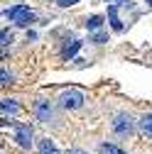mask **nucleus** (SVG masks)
<instances>
[{"label":"nucleus","instance_id":"nucleus-3","mask_svg":"<svg viewBox=\"0 0 152 154\" xmlns=\"http://www.w3.org/2000/svg\"><path fill=\"white\" fill-rule=\"evenodd\" d=\"M132 130H135V122H132L130 115L120 112V115H116V118H113V132H116L118 137H130Z\"/></svg>","mask_w":152,"mask_h":154},{"label":"nucleus","instance_id":"nucleus-16","mask_svg":"<svg viewBox=\"0 0 152 154\" xmlns=\"http://www.w3.org/2000/svg\"><path fill=\"white\" fill-rule=\"evenodd\" d=\"M93 42H96V44H103V42H106V34H96V37H93Z\"/></svg>","mask_w":152,"mask_h":154},{"label":"nucleus","instance_id":"nucleus-2","mask_svg":"<svg viewBox=\"0 0 152 154\" xmlns=\"http://www.w3.org/2000/svg\"><path fill=\"white\" fill-rule=\"evenodd\" d=\"M5 17H8L10 22L20 25V27H27V25L34 20V12H32L30 8H25V5H15V8L5 10Z\"/></svg>","mask_w":152,"mask_h":154},{"label":"nucleus","instance_id":"nucleus-15","mask_svg":"<svg viewBox=\"0 0 152 154\" xmlns=\"http://www.w3.org/2000/svg\"><path fill=\"white\" fill-rule=\"evenodd\" d=\"M0 83H3V86H8V83H12V81H10V76H8V71H5V69H3V81H0Z\"/></svg>","mask_w":152,"mask_h":154},{"label":"nucleus","instance_id":"nucleus-4","mask_svg":"<svg viewBox=\"0 0 152 154\" xmlns=\"http://www.w3.org/2000/svg\"><path fill=\"white\" fill-rule=\"evenodd\" d=\"M15 140L22 149L32 147V127L30 125H15Z\"/></svg>","mask_w":152,"mask_h":154},{"label":"nucleus","instance_id":"nucleus-7","mask_svg":"<svg viewBox=\"0 0 152 154\" xmlns=\"http://www.w3.org/2000/svg\"><path fill=\"white\" fill-rule=\"evenodd\" d=\"M17 112H20V105H17L15 100H10V98H5V100H3V118L8 120V115H10V118H15Z\"/></svg>","mask_w":152,"mask_h":154},{"label":"nucleus","instance_id":"nucleus-6","mask_svg":"<svg viewBox=\"0 0 152 154\" xmlns=\"http://www.w3.org/2000/svg\"><path fill=\"white\" fill-rule=\"evenodd\" d=\"M79 49H81V42H79V39H69V42L64 44V49H62V56H64V59H71V56H76Z\"/></svg>","mask_w":152,"mask_h":154},{"label":"nucleus","instance_id":"nucleus-13","mask_svg":"<svg viewBox=\"0 0 152 154\" xmlns=\"http://www.w3.org/2000/svg\"><path fill=\"white\" fill-rule=\"evenodd\" d=\"M10 44H12V34H10L8 29H3V51H5Z\"/></svg>","mask_w":152,"mask_h":154},{"label":"nucleus","instance_id":"nucleus-18","mask_svg":"<svg viewBox=\"0 0 152 154\" xmlns=\"http://www.w3.org/2000/svg\"><path fill=\"white\" fill-rule=\"evenodd\" d=\"M106 3H118V0H106Z\"/></svg>","mask_w":152,"mask_h":154},{"label":"nucleus","instance_id":"nucleus-10","mask_svg":"<svg viewBox=\"0 0 152 154\" xmlns=\"http://www.w3.org/2000/svg\"><path fill=\"white\" fill-rule=\"evenodd\" d=\"M40 152H42V154H59V149L54 147V142H52V140H47V137H44V140H40Z\"/></svg>","mask_w":152,"mask_h":154},{"label":"nucleus","instance_id":"nucleus-8","mask_svg":"<svg viewBox=\"0 0 152 154\" xmlns=\"http://www.w3.org/2000/svg\"><path fill=\"white\" fill-rule=\"evenodd\" d=\"M108 17H110V27L116 29V32H123V22H120V17H118V5H110Z\"/></svg>","mask_w":152,"mask_h":154},{"label":"nucleus","instance_id":"nucleus-9","mask_svg":"<svg viewBox=\"0 0 152 154\" xmlns=\"http://www.w3.org/2000/svg\"><path fill=\"white\" fill-rule=\"evenodd\" d=\"M140 132L145 137H152V115H142L140 118Z\"/></svg>","mask_w":152,"mask_h":154},{"label":"nucleus","instance_id":"nucleus-14","mask_svg":"<svg viewBox=\"0 0 152 154\" xmlns=\"http://www.w3.org/2000/svg\"><path fill=\"white\" fill-rule=\"evenodd\" d=\"M54 3L59 5V8H71V5H76V3H79V0H54Z\"/></svg>","mask_w":152,"mask_h":154},{"label":"nucleus","instance_id":"nucleus-12","mask_svg":"<svg viewBox=\"0 0 152 154\" xmlns=\"http://www.w3.org/2000/svg\"><path fill=\"white\" fill-rule=\"evenodd\" d=\"M98 152H101V154H125V152H123L120 147H116V144H101Z\"/></svg>","mask_w":152,"mask_h":154},{"label":"nucleus","instance_id":"nucleus-5","mask_svg":"<svg viewBox=\"0 0 152 154\" xmlns=\"http://www.w3.org/2000/svg\"><path fill=\"white\" fill-rule=\"evenodd\" d=\"M34 112H37V120H40V122L54 120V110H52V103H49V100H37Z\"/></svg>","mask_w":152,"mask_h":154},{"label":"nucleus","instance_id":"nucleus-1","mask_svg":"<svg viewBox=\"0 0 152 154\" xmlns=\"http://www.w3.org/2000/svg\"><path fill=\"white\" fill-rule=\"evenodd\" d=\"M84 100H86V93L79 91V88H69V91H64L59 95V105L64 110H79L84 105Z\"/></svg>","mask_w":152,"mask_h":154},{"label":"nucleus","instance_id":"nucleus-11","mask_svg":"<svg viewBox=\"0 0 152 154\" xmlns=\"http://www.w3.org/2000/svg\"><path fill=\"white\" fill-rule=\"evenodd\" d=\"M103 22H106V20H103L101 15H93V17H88V20H86V27H88V29H101Z\"/></svg>","mask_w":152,"mask_h":154},{"label":"nucleus","instance_id":"nucleus-17","mask_svg":"<svg viewBox=\"0 0 152 154\" xmlns=\"http://www.w3.org/2000/svg\"><path fill=\"white\" fill-rule=\"evenodd\" d=\"M69 154H84V152H79V149H71V152H69Z\"/></svg>","mask_w":152,"mask_h":154}]
</instances>
